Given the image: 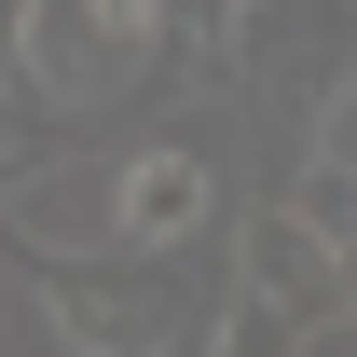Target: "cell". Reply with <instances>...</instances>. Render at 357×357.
<instances>
[{"label": "cell", "instance_id": "7a4b0ae2", "mask_svg": "<svg viewBox=\"0 0 357 357\" xmlns=\"http://www.w3.org/2000/svg\"><path fill=\"white\" fill-rule=\"evenodd\" d=\"M220 55L248 83H289L303 96V124H330V96L357 83V0H248L220 28Z\"/></svg>", "mask_w": 357, "mask_h": 357}, {"label": "cell", "instance_id": "7c38bea8", "mask_svg": "<svg viewBox=\"0 0 357 357\" xmlns=\"http://www.w3.org/2000/svg\"><path fill=\"white\" fill-rule=\"evenodd\" d=\"M220 14H248V0H220Z\"/></svg>", "mask_w": 357, "mask_h": 357}, {"label": "cell", "instance_id": "9c48e42d", "mask_svg": "<svg viewBox=\"0 0 357 357\" xmlns=\"http://www.w3.org/2000/svg\"><path fill=\"white\" fill-rule=\"evenodd\" d=\"M316 165H330V178H357V83L330 96V124H316Z\"/></svg>", "mask_w": 357, "mask_h": 357}, {"label": "cell", "instance_id": "30bf717a", "mask_svg": "<svg viewBox=\"0 0 357 357\" xmlns=\"http://www.w3.org/2000/svg\"><path fill=\"white\" fill-rule=\"evenodd\" d=\"M330 330H357V220L330 234Z\"/></svg>", "mask_w": 357, "mask_h": 357}, {"label": "cell", "instance_id": "277c9868", "mask_svg": "<svg viewBox=\"0 0 357 357\" xmlns=\"http://www.w3.org/2000/svg\"><path fill=\"white\" fill-rule=\"evenodd\" d=\"M206 206H220V165H206L192 137H151L124 165V248H151V261H178V248L206 234Z\"/></svg>", "mask_w": 357, "mask_h": 357}, {"label": "cell", "instance_id": "8992f818", "mask_svg": "<svg viewBox=\"0 0 357 357\" xmlns=\"http://www.w3.org/2000/svg\"><path fill=\"white\" fill-rule=\"evenodd\" d=\"M124 55H137V42L96 14V0H42V14H28V83H42L55 110L110 96V83H124Z\"/></svg>", "mask_w": 357, "mask_h": 357}, {"label": "cell", "instance_id": "3957f363", "mask_svg": "<svg viewBox=\"0 0 357 357\" xmlns=\"http://www.w3.org/2000/svg\"><path fill=\"white\" fill-rule=\"evenodd\" d=\"M0 234L28 248V261H96V248H124V165H42L28 192H0Z\"/></svg>", "mask_w": 357, "mask_h": 357}, {"label": "cell", "instance_id": "5b68a950", "mask_svg": "<svg viewBox=\"0 0 357 357\" xmlns=\"http://www.w3.org/2000/svg\"><path fill=\"white\" fill-rule=\"evenodd\" d=\"M234 275H248L261 303H289V316H316V330H330V234H316V206H303V192L248 206V234H234Z\"/></svg>", "mask_w": 357, "mask_h": 357}, {"label": "cell", "instance_id": "8fae6325", "mask_svg": "<svg viewBox=\"0 0 357 357\" xmlns=\"http://www.w3.org/2000/svg\"><path fill=\"white\" fill-rule=\"evenodd\" d=\"M96 14H110L124 42H151V14H165V0H96Z\"/></svg>", "mask_w": 357, "mask_h": 357}, {"label": "cell", "instance_id": "52a82bcc", "mask_svg": "<svg viewBox=\"0 0 357 357\" xmlns=\"http://www.w3.org/2000/svg\"><path fill=\"white\" fill-rule=\"evenodd\" d=\"M206 357H316V316H289V303H261V289L234 275L220 303H206Z\"/></svg>", "mask_w": 357, "mask_h": 357}, {"label": "cell", "instance_id": "ba28073f", "mask_svg": "<svg viewBox=\"0 0 357 357\" xmlns=\"http://www.w3.org/2000/svg\"><path fill=\"white\" fill-rule=\"evenodd\" d=\"M42 165H69V110L42 83H0V192H28Z\"/></svg>", "mask_w": 357, "mask_h": 357}, {"label": "cell", "instance_id": "6da1fadb", "mask_svg": "<svg viewBox=\"0 0 357 357\" xmlns=\"http://www.w3.org/2000/svg\"><path fill=\"white\" fill-rule=\"evenodd\" d=\"M42 275V303H55V330L83 357H165L178 344V289H165V261L151 248H96V261H28Z\"/></svg>", "mask_w": 357, "mask_h": 357}]
</instances>
